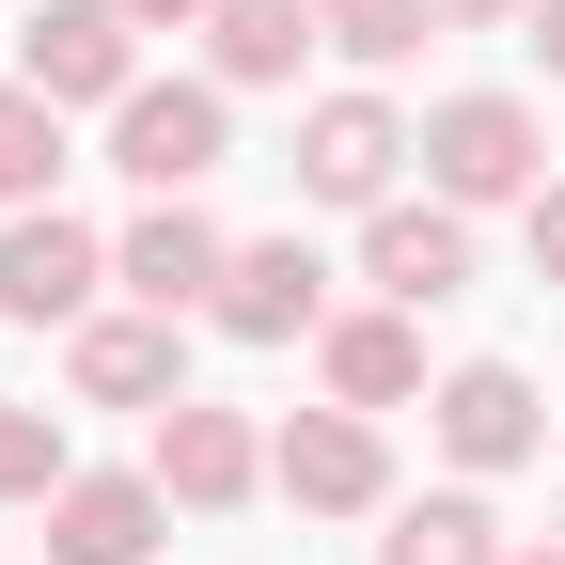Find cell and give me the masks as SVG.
Returning a JSON list of instances; mask_svg holds the SVG:
<instances>
[{"mask_svg": "<svg viewBox=\"0 0 565 565\" xmlns=\"http://www.w3.org/2000/svg\"><path fill=\"white\" fill-rule=\"evenodd\" d=\"M221 141H236L221 79H141V95L110 110V173H126L141 204H189L204 173H221Z\"/></svg>", "mask_w": 565, "mask_h": 565, "instance_id": "cell-1", "label": "cell"}, {"mask_svg": "<svg viewBox=\"0 0 565 565\" xmlns=\"http://www.w3.org/2000/svg\"><path fill=\"white\" fill-rule=\"evenodd\" d=\"M424 173H440V204H534L550 189V141L519 95H440L424 110Z\"/></svg>", "mask_w": 565, "mask_h": 565, "instance_id": "cell-2", "label": "cell"}, {"mask_svg": "<svg viewBox=\"0 0 565 565\" xmlns=\"http://www.w3.org/2000/svg\"><path fill=\"white\" fill-rule=\"evenodd\" d=\"M17 63H32L47 110H126L141 95V17L126 0H47V17L17 32Z\"/></svg>", "mask_w": 565, "mask_h": 565, "instance_id": "cell-3", "label": "cell"}, {"mask_svg": "<svg viewBox=\"0 0 565 565\" xmlns=\"http://www.w3.org/2000/svg\"><path fill=\"white\" fill-rule=\"evenodd\" d=\"M267 487H282V503H299V519H377V503H393V456H377V408H299V424H282V440H267Z\"/></svg>", "mask_w": 565, "mask_h": 565, "instance_id": "cell-4", "label": "cell"}, {"mask_svg": "<svg viewBox=\"0 0 565 565\" xmlns=\"http://www.w3.org/2000/svg\"><path fill=\"white\" fill-rule=\"evenodd\" d=\"M95 282H110V252L63 221V204H17V221H0V315H17V330L95 315Z\"/></svg>", "mask_w": 565, "mask_h": 565, "instance_id": "cell-5", "label": "cell"}, {"mask_svg": "<svg viewBox=\"0 0 565 565\" xmlns=\"http://www.w3.org/2000/svg\"><path fill=\"white\" fill-rule=\"evenodd\" d=\"M362 282H377L393 315H440L456 282H471V204H440V189H424V204H377V221H362Z\"/></svg>", "mask_w": 565, "mask_h": 565, "instance_id": "cell-6", "label": "cell"}, {"mask_svg": "<svg viewBox=\"0 0 565 565\" xmlns=\"http://www.w3.org/2000/svg\"><path fill=\"white\" fill-rule=\"evenodd\" d=\"M221 267H236V236L204 221V204H141V221L110 236V282L141 315H189V299H221Z\"/></svg>", "mask_w": 565, "mask_h": 565, "instance_id": "cell-7", "label": "cell"}, {"mask_svg": "<svg viewBox=\"0 0 565 565\" xmlns=\"http://www.w3.org/2000/svg\"><path fill=\"white\" fill-rule=\"evenodd\" d=\"M158 519H173L158 471H79L47 503V565H158Z\"/></svg>", "mask_w": 565, "mask_h": 565, "instance_id": "cell-8", "label": "cell"}, {"mask_svg": "<svg viewBox=\"0 0 565 565\" xmlns=\"http://www.w3.org/2000/svg\"><path fill=\"white\" fill-rule=\"evenodd\" d=\"M393 158H424V141H408L377 95H330V110L299 126V189H315V204H362V221L393 204Z\"/></svg>", "mask_w": 565, "mask_h": 565, "instance_id": "cell-9", "label": "cell"}, {"mask_svg": "<svg viewBox=\"0 0 565 565\" xmlns=\"http://www.w3.org/2000/svg\"><path fill=\"white\" fill-rule=\"evenodd\" d=\"M424 408H440V456H456V471H519V456L550 440V408H534V377H519V362H456Z\"/></svg>", "mask_w": 565, "mask_h": 565, "instance_id": "cell-10", "label": "cell"}, {"mask_svg": "<svg viewBox=\"0 0 565 565\" xmlns=\"http://www.w3.org/2000/svg\"><path fill=\"white\" fill-rule=\"evenodd\" d=\"M158 487H173V503H204V519H221V503H252V487H267V440H252V408H158Z\"/></svg>", "mask_w": 565, "mask_h": 565, "instance_id": "cell-11", "label": "cell"}, {"mask_svg": "<svg viewBox=\"0 0 565 565\" xmlns=\"http://www.w3.org/2000/svg\"><path fill=\"white\" fill-rule=\"evenodd\" d=\"M79 393H95V408H189L173 315H79Z\"/></svg>", "mask_w": 565, "mask_h": 565, "instance_id": "cell-12", "label": "cell"}, {"mask_svg": "<svg viewBox=\"0 0 565 565\" xmlns=\"http://www.w3.org/2000/svg\"><path fill=\"white\" fill-rule=\"evenodd\" d=\"M315 282H330V267H315L299 236H252V252L221 267V299H204V315H221L236 345H299V330H315Z\"/></svg>", "mask_w": 565, "mask_h": 565, "instance_id": "cell-13", "label": "cell"}, {"mask_svg": "<svg viewBox=\"0 0 565 565\" xmlns=\"http://www.w3.org/2000/svg\"><path fill=\"white\" fill-rule=\"evenodd\" d=\"M315 362H330V408H408L424 393V330L408 315H330Z\"/></svg>", "mask_w": 565, "mask_h": 565, "instance_id": "cell-14", "label": "cell"}, {"mask_svg": "<svg viewBox=\"0 0 565 565\" xmlns=\"http://www.w3.org/2000/svg\"><path fill=\"white\" fill-rule=\"evenodd\" d=\"M221 95H267V79H299V47H330L315 32V0H221Z\"/></svg>", "mask_w": 565, "mask_h": 565, "instance_id": "cell-15", "label": "cell"}, {"mask_svg": "<svg viewBox=\"0 0 565 565\" xmlns=\"http://www.w3.org/2000/svg\"><path fill=\"white\" fill-rule=\"evenodd\" d=\"M377 565H519V550H503V519H487L471 487H440V503H393Z\"/></svg>", "mask_w": 565, "mask_h": 565, "instance_id": "cell-16", "label": "cell"}, {"mask_svg": "<svg viewBox=\"0 0 565 565\" xmlns=\"http://www.w3.org/2000/svg\"><path fill=\"white\" fill-rule=\"evenodd\" d=\"M47 173H63V110L32 79H0V204H47Z\"/></svg>", "mask_w": 565, "mask_h": 565, "instance_id": "cell-17", "label": "cell"}, {"mask_svg": "<svg viewBox=\"0 0 565 565\" xmlns=\"http://www.w3.org/2000/svg\"><path fill=\"white\" fill-rule=\"evenodd\" d=\"M63 487H79V471H63V408L0 393V503H63Z\"/></svg>", "mask_w": 565, "mask_h": 565, "instance_id": "cell-18", "label": "cell"}, {"mask_svg": "<svg viewBox=\"0 0 565 565\" xmlns=\"http://www.w3.org/2000/svg\"><path fill=\"white\" fill-rule=\"evenodd\" d=\"M315 32H330L345 63H408L424 32H440V0H315Z\"/></svg>", "mask_w": 565, "mask_h": 565, "instance_id": "cell-19", "label": "cell"}, {"mask_svg": "<svg viewBox=\"0 0 565 565\" xmlns=\"http://www.w3.org/2000/svg\"><path fill=\"white\" fill-rule=\"evenodd\" d=\"M534 0H440V32H519Z\"/></svg>", "mask_w": 565, "mask_h": 565, "instance_id": "cell-20", "label": "cell"}, {"mask_svg": "<svg viewBox=\"0 0 565 565\" xmlns=\"http://www.w3.org/2000/svg\"><path fill=\"white\" fill-rule=\"evenodd\" d=\"M534 267L565 282V189H534Z\"/></svg>", "mask_w": 565, "mask_h": 565, "instance_id": "cell-21", "label": "cell"}, {"mask_svg": "<svg viewBox=\"0 0 565 565\" xmlns=\"http://www.w3.org/2000/svg\"><path fill=\"white\" fill-rule=\"evenodd\" d=\"M519 32H534V63H550V79H565V0H534V17H519Z\"/></svg>", "mask_w": 565, "mask_h": 565, "instance_id": "cell-22", "label": "cell"}, {"mask_svg": "<svg viewBox=\"0 0 565 565\" xmlns=\"http://www.w3.org/2000/svg\"><path fill=\"white\" fill-rule=\"evenodd\" d=\"M126 17H141V32H189V17H221V0H126Z\"/></svg>", "mask_w": 565, "mask_h": 565, "instance_id": "cell-23", "label": "cell"}, {"mask_svg": "<svg viewBox=\"0 0 565 565\" xmlns=\"http://www.w3.org/2000/svg\"><path fill=\"white\" fill-rule=\"evenodd\" d=\"M519 565H565V550H519Z\"/></svg>", "mask_w": 565, "mask_h": 565, "instance_id": "cell-24", "label": "cell"}]
</instances>
